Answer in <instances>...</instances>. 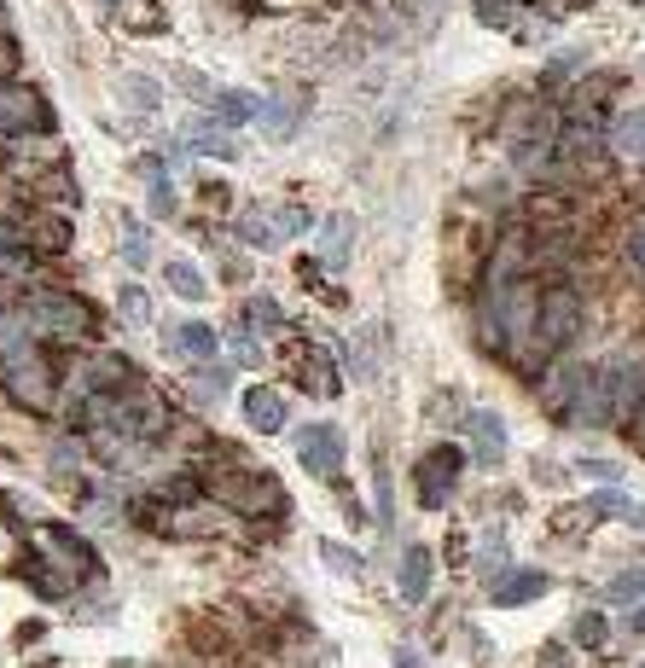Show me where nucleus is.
I'll return each instance as SVG.
<instances>
[{
	"instance_id": "1",
	"label": "nucleus",
	"mask_w": 645,
	"mask_h": 668,
	"mask_svg": "<svg viewBox=\"0 0 645 668\" xmlns=\"http://www.w3.org/2000/svg\"><path fill=\"white\" fill-rule=\"evenodd\" d=\"M535 320H540V286L529 273L488 286V297H483V343L488 349H524L535 338Z\"/></svg>"
},
{
	"instance_id": "2",
	"label": "nucleus",
	"mask_w": 645,
	"mask_h": 668,
	"mask_svg": "<svg viewBox=\"0 0 645 668\" xmlns=\"http://www.w3.org/2000/svg\"><path fill=\"white\" fill-rule=\"evenodd\" d=\"M210 488H216V500H227L234 511H245V518H274V511H286V488H279V477L245 466V459H234V466H216V471H210Z\"/></svg>"
},
{
	"instance_id": "3",
	"label": "nucleus",
	"mask_w": 645,
	"mask_h": 668,
	"mask_svg": "<svg viewBox=\"0 0 645 668\" xmlns=\"http://www.w3.org/2000/svg\"><path fill=\"white\" fill-rule=\"evenodd\" d=\"M611 140L605 128H576L564 122L558 128V146H553V175H570V181H599V175L611 169Z\"/></svg>"
},
{
	"instance_id": "4",
	"label": "nucleus",
	"mask_w": 645,
	"mask_h": 668,
	"mask_svg": "<svg viewBox=\"0 0 645 668\" xmlns=\"http://www.w3.org/2000/svg\"><path fill=\"white\" fill-rule=\"evenodd\" d=\"M459 471H466V448H459V442L425 448L419 459H413V488H419V506H425V511H443V506L454 500Z\"/></svg>"
},
{
	"instance_id": "5",
	"label": "nucleus",
	"mask_w": 645,
	"mask_h": 668,
	"mask_svg": "<svg viewBox=\"0 0 645 668\" xmlns=\"http://www.w3.org/2000/svg\"><path fill=\"white\" fill-rule=\"evenodd\" d=\"M23 320H30V331H41V338H88L93 331V308L82 297L70 291H41L30 308H23Z\"/></svg>"
},
{
	"instance_id": "6",
	"label": "nucleus",
	"mask_w": 645,
	"mask_h": 668,
	"mask_svg": "<svg viewBox=\"0 0 645 668\" xmlns=\"http://www.w3.org/2000/svg\"><path fill=\"white\" fill-rule=\"evenodd\" d=\"M0 383L30 407V413H47V407H59V378H53V367H47V355H36V349H23V355H12V361H0Z\"/></svg>"
},
{
	"instance_id": "7",
	"label": "nucleus",
	"mask_w": 645,
	"mask_h": 668,
	"mask_svg": "<svg viewBox=\"0 0 645 668\" xmlns=\"http://www.w3.org/2000/svg\"><path fill=\"white\" fill-rule=\"evenodd\" d=\"M582 331V297L570 286H547L540 291V320H535V338L547 349H564Z\"/></svg>"
},
{
	"instance_id": "8",
	"label": "nucleus",
	"mask_w": 645,
	"mask_h": 668,
	"mask_svg": "<svg viewBox=\"0 0 645 668\" xmlns=\"http://www.w3.org/2000/svg\"><path fill=\"white\" fill-rule=\"evenodd\" d=\"M297 459L308 477H344V430L338 425H302L297 430Z\"/></svg>"
},
{
	"instance_id": "9",
	"label": "nucleus",
	"mask_w": 645,
	"mask_h": 668,
	"mask_svg": "<svg viewBox=\"0 0 645 668\" xmlns=\"http://www.w3.org/2000/svg\"><path fill=\"white\" fill-rule=\"evenodd\" d=\"M47 558H59V570L70 576V581H82V576H99V552L76 535L70 524H47L41 529V541H36Z\"/></svg>"
},
{
	"instance_id": "10",
	"label": "nucleus",
	"mask_w": 645,
	"mask_h": 668,
	"mask_svg": "<svg viewBox=\"0 0 645 668\" xmlns=\"http://www.w3.org/2000/svg\"><path fill=\"white\" fill-rule=\"evenodd\" d=\"M41 122H53V106H47L36 88L0 82V134H30Z\"/></svg>"
},
{
	"instance_id": "11",
	"label": "nucleus",
	"mask_w": 645,
	"mask_h": 668,
	"mask_svg": "<svg viewBox=\"0 0 645 668\" xmlns=\"http://www.w3.org/2000/svg\"><path fill=\"white\" fill-rule=\"evenodd\" d=\"M291 378H297V390H308V396H338L344 390V378H338V367L326 361V349L320 343H302V349H291Z\"/></svg>"
},
{
	"instance_id": "12",
	"label": "nucleus",
	"mask_w": 645,
	"mask_h": 668,
	"mask_svg": "<svg viewBox=\"0 0 645 668\" xmlns=\"http://www.w3.org/2000/svg\"><path fill=\"white\" fill-rule=\"evenodd\" d=\"M639 407H645V361L611 367V425H628L634 430Z\"/></svg>"
},
{
	"instance_id": "13",
	"label": "nucleus",
	"mask_w": 645,
	"mask_h": 668,
	"mask_svg": "<svg viewBox=\"0 0 645 668\" xmlns=\"http://www.w3.org/2000/svg\"><path fill=\"white\" fill-rule=\"evenodd\" d=\"M587 367L582 361H564V367H553V378L540 383V401H547V413H558V419H576V401H582V390H587Z\"/></svg>"
},
{
	"instance_id": "14",
	"label": "nucleus",
	"mask_w": 645,
	"mask_h": 668,
	"mask_svg": "<svg viewBox=\"0 0 645 668\" xmlns=\"http://www.w3.org/2000/svg\"><path fill=\"white\" fill-rule=\"evenodd\" d=\"M466 442H472V459H477V466L495 471L500 459H506V425H500V413H488V407L466 413Z\"/></svg>"
},
{
	"instance_id": "15",
	"label": "nucleus",
	"mask_w": 645,
	"mask_h": 668,
	"mask_svg": "<svg viewBox=\"0 0 645 668\" xmlns=\"http://www.w3.org/2000/svg\"><path fill=\"white\" fill-rule=\"evenodd\" d=\"M611 93H616V82L611 76H587V82L564 99V122H576V128H599V117L611 111Z\"/></svg>"
},
{
	"instance_id": "16",
	"label": "nucleus",
	"mask_w": 645,
	"mask_h": 668,
	"mask_svg": "<svg viewBox=\"0 0 645 668\" xmlns=\"http://www.w3.org/2000/svg\"><path fill=\"white\" fill-rule=\"evenodd\" d=\"M245 425L262 430V436H279L291 425V401L279 390H268V383H250V390H245Z\"/></svg>"
},
{
	"instance_id": "17",
	"label": "nucleus",
	"mask_w": 645,
	"mask_h": 668,
	"mask_svg": "<svg viewBox=\"0 0 645 668\" xmlns=\"http://www.w3.org/2000/svg\"><path fill=\"white\" fill-rule=\"evenodd\" d=\"M540 594H547V570H500L495 576V587H488V599H495L500 610H512V605H535Z\"/></svg>"
},
{
	"instance_id": "18",
	"label": "nucleus",
	"mask_w": 645,
	"mask_h": 668,
	"mask_svg": "<svg viewBox=\"0 0 645 668\" xmlns=\"http://www.w3.org/2000/svg\"><path fill=\"white\" fill-rule=\"evenodd\" d=\"M180 146L187 151H204V158H221V163H239V140L227 134V128H216V117H198L180 128Z\"/></svg>"
},
{
	"instance_id": "19",
	"label": "nucleus",
	"mask_w": 645,
	"mask_h": 668,
	"mask_svg": "<svg viewBox=\"0 0 645 668\" xmlns=\"http://www.w3.org/2000/svg\"><path fill=\"white\" fill-rule=\"evenodd\" d=\"M349 256H355V221L349 216H326V227H320V268L344 273Z\"/></svg>"
},
{
	"instance_id": "20",
	"label": "nucleus",
	"mask_w": 645,
	"mask_h": 668,
	"mask_svg": "<svg viewBox=\"0 0 645 668\" xmlns=\"http://www.w3.org/2000/svg\"><path fill=\"white\" fill-rule=\"evenodd\" d=\"M18 576L30 581L41 599H64V594H70V576L59 570V564H47V552H41V547H36L30 558H23V564H18Z\"/></svg>"
},
{
	"instance_id": "21",
	"label": "nucleus",
	"mask_w": 645,
	"mask_h": 668,
	"mask_svg": "<svg viewBox=\"0 0 645 668\" xmlns=\"http://www.w3.org/2000/svg\"><path fill=\"white\" fill-rule=\"evenodd\" d=\"M430 576H436L430 547H407V552H401V599L419 605V599L430 594Z\"/></svg>"
},
{
	"instance_id": "22",
	"label": "nucleus",
	"mask_w": 645,
	"mask_h": 668,
	"mask_svg": "<svg viewBox=\"0 0 645 668\" xmlns=\"http://www.w3.org/2000/svg\"><path fill=\"white\" fill-rule=\"evenodd\" d=\"M106 12L122 23V30H140V36L163 30V7H158V0H106Z\"/></svg>"
},
{
	"instance_id": "23",
	"label": "nucleus",
	"mask_w": 645,
	"mask_h": 668,
	"mask_svg": "<svg viewBox=\"0 0 645 668\" xmlns=\"http://www.w3.org/2000/svg\"><path fill=\"white\" fill-rule=\"evenodd\" d=\"M169 343H175V355H187L192 367L216 361V331L204 326V320H187V326H175V331H169Z\"/></svg>"
},
{
	"instance_id": "24",
	"label": "nucleus",
	"mask_w": 645,
	"mask_h": 668,
	"mask_svg": "<svg viewBox=\"0 0 645 668\" xmlns=\"http://www.w3.org/2000/svg\"><path fill=\"white\" fill-rule=\"evenodd\" d=\"M297 111H302V99H297V93H274V99H262V111H256V117H262V128H268L274 140H291V134H297V122H302Z\"/></svg>"
},
{
	"instance_id": "25",
	"label": "nucleus",
	"mask_w": 645,
	"mask_h": 668,
	"mask_svg": "<svg viewBox=\"0 0 645 668\" xmlns=\"http://www.w3.org/2000/svg\"><path fill=\"white\" fill-rule=\"evenodd\" d=\"M605 140H611V151H616V158H645V106L616 117Z\"/></svg>"
},
{
	"instance_id": "26",
	"label": "nucleus",
	"mask_w": 645,
	"mask_h": 668,
	"mask_svg": "<svg viewBox=\"0 0 645 668\" xmlns=\"http://www.w3.org/2000/svg\"><path fill=\"white\" fill-rule=\"evenodd\" d=\"M587 506H593V518H628L645 529V506H634L623 488H599V495H587Z\"/></svg>"
},
{
	"instance_id": "27",
	"label": "nucleus",
	"mask_w": 645,
	"mask_h": 668,
	"mask_svg": "<svg viewBox=\"0 0 645 668\" xmlns=\"http://www.w3.org/2000/svg\"><path fill=\"white\" fill-rule=\"evenodd\" d=\"M187 390H192L198 401H221L227 390H234V372H227V367H192V372H187Z\"/></svg>"
},
{
	"instance_id": "28",
	"label": "nucleus",
	"mask_w": 645,
	"mask_h": 668,
	"mask_svg": "<svg viewBox=\"0 0 645 668\" xmlns=\"http://www.w3.org/2000/svg\"><path fill=\"white\" fill-rule=\"evenodd\" d=\"M268 233H274V245L308 233V210H302V203H279V210H268Z\"/></svg>"
},
{
	"instance_id": "29",
	"label": "nucleus",
	"mask_w": 645,
	"mask_h": 668,
	"mask_svg": "<svg viewBox=\"0 0 645 668\" xmlns=\"http://www.w3.org/2000/svg\"><path fill=\"white\" fill-rule=\"evenodd\" d=\"M216 122H227V128H239V122H250L256 111H262V106H256V99L250 93H216Z\"/></svg>"
},
{
	"instance_id": "30",
	"label": "nucleus",
	"mask_w": 645,
	"mask_h": 668,
	"mask_svg": "<svg viewBox=\"0 0 645 668\" xmlns=\"http://www.w3.org/2000/svg\"><path fill=\"white\" fill-rule=\"evenodd\" d=\"M169 291L187 297V302H204V273L192 262H169Z\"/></svg>"
},
{
	"instance_id": "31",
	"label": "nucleus",
	"mask_w": 645,
	"mask_h": 668,
	"mask_svg": "<svg viewBox=\"0 0 645 668\" xmlns=\"http://www.w3.org/2000/svg\"><path fill=\"white\" fill-rule=\"evenodd\" d=\"M227 343H234V361H239V367H256V361H262V343H256V331H250V320H239V326H227Z\"/></svg>"
},
{
	"instance_id": "32",
	"label": "nucleus",
	"mask_w": 645,
	"mask_h": 668,
	"mask_svg": "<svg viewBox=\"0 0 645 668\" xmlns=\"http://www.w3.org/2000/svg\"><path fill=\"white\" fill-rule=\"evenodd\" d=\"M320 564H326V570H338V576H360V570H367V564H360V552H349V547H338V541H320Z\"/></svg>"
},
{
	"instance_id": "33",
	"label": "nucleus",
	"mask_w": 645,
	"mask_h": 668,
	"mask_svg": "<svg viewBox=\"0 0 645 668\" xmlns=\"http://www.w3.org/2000/svg\"><path fill=\"white\" fill-rule=\"evenodd\" d=\"M122 93H128V106H140L146 117L158 111V99H163V93H158V82H151V76H122Z\"/></svg>"
},
{
	"instance_id": "34",
	"label": "nucleus",
	"mask_w": 645,
	"mask_h": 668,
	"mask_svg": "<svg viewBox=\"0 0 645 668\" xmlns=\"http://www.w3.org/2000/svg\"><path fill=\"white\" fill-rule=\"evenodd\" d=\"M524 12V0H477V18L488 30H512V18Z\"/></svg>"
},
{
	"instance_id": "35",
	"label": "nucleus",
	"mask_w": 645,
	"mask_h": 668,
	"mask_svg": "<svg viewBox=\"0 0 645 668\" xmlns=\"http://www.w3.org/2000/svg\"><path fill=\"white\" fill-rule=\"evenodd\" d=\"M605 634H611V622H605L599 610H582V616H576V646L599 651V646H605Z\"/></svg>"
},
{
	"instance_id": "36",
	"label": "nucleus",
	"mask_w": 645,
	"mask_h": 668,
	"mask_svg": "<svg viewBox=\"0 0 645 668\" xmlns=\"http://www.w3.org/2000/svg\"><path fill=\"white\" fill-rule=\"evenodd\" d=\"M605 599H611V605H639V599H645V570L616 576V581L605 587Z\"/></svg>"
},
{
	"instance_id": "37",
	"label": "nucleus",
	"mask_w": 645,
	"mask_h": 668,
	"mask_svg": "<svg viewBox=\"0 0 645 668\" xmlns=\"http://www.w3.org/2000/svg\"><path fill=\"white\" fill-rule=\"evenodd\" d=\"M245 320H250L256 331H279V326H286V315H279V302H274V297H250Z\"/></svg>"
},
{
	"instance_id": "38",
	"label": "nucleus",
	"mask_w": 645,
	"mask_h": 668,
	"mask_svg": "<svg viewBox=\"0 0 645 668\" xmlns=\"http://www.w3.org/2000/svg\"><path fill=\"white\" fill-rule=\"evenodd\" d=\"M117 302H122V320H128V326H151V297H146L140 286H122Z\"/></svg>"
},
{
	"instance_id": "39",
	"label": "nucleus",
	"mask_w": 645,
	"mask_h": 668,
	"mask_svg": "<svg viewBox=\"0 0 645 668\" xmlns=\"http://www.w3.org/2000/svg\"><path fill=\"white\" fill-rule=\"evenodd\" d=\"M122 262H128V268H146V262H151V239L140 233L135 221L122 227Z\"/></svg>"
},
{
	"instance_id": "40",
	"label": "nucleus",
	"mask_w": 645,
	"mask_h": 668,
	"mask_svg": "<svg viewBox=\"0 0 645 668\" xmlns=\"http://www.w3.org/2000/svg\"><path fill=\"white\" fill-rule=\"evenodd\" d=\"M175 88L192 93V99H210V106H216V93H221V88H210V76H204V70H187V64L175 70Z\"/></svg>"
},
{
	"instance_id": "41",
	"label": "nucleus",
	"mask_w": 645,
	"mask_h": 668,
	"mask_svg": "<svg viewBox=\"0 0 645 668\" xmlns=\"http://www.w3.org/2000/svg\"><path fill=\"white\" fill-rule=\"evenodd\" d=\"M576 64H582V53H564V59H553V64H547V76H540V88H547V93H553V88H564V82L576 76Z\"/></svg>"
},
{
	"instance_id": "42",
	"label": "nucleus",
	"mask_w": 645,
	"mask_h": 668,
	"mask_svg": "<svg viewBox=\"0 0 645 668\" xmlns=\"http://www.w3.org/2000/svg\"><path fill=\"white\" fill-rule=\"evenodd\" d=\"M500 558H506V541H500V535H488L483 552H477V570L483 576H500Z\"/></svg>"
},
{
	"instance_id": "43",
	"label": "nucleus",
	"mask_w": 645,
	"mask_h": 668,
	"mask_svg": "<svg viewBox=\"0 0 645 668\" xmlns=\"http://www.w3.org/2000/svg\"><path fill=\"white\" fill-rule=\"evenodd\" d=\"M587 524H593V506H587V500H582V506H564L558 518H553V529H564V535H570V529H587Z\"/></svg>"
},
{
	"instance_id": "44",
	"label": "nucleus",
	"mask_w": 645,
	"mask_h": 668,
	"mask_svg": "<svg viewBox=\"0 0 645 668\" xmlns=\"http://www.w3.org/2000/svg\"><path fill=\"white\" fill-rule=\"evenodd\" d=\"M582 477H593V482H623V466H616V459H582Z\"/></svg>"
},
{
	"instance_id": "45",
	"label": "nucleus",
	"mask_w": 645,
	"mask_h": 668,
	"mask_svg": "<svg viewBox=\"0 0 645 668\" xmlns=\"http://www.w3.org/2000/svg\"><path fill=\"white\" fill-rule=\"evenodd\" d=\"M151 187V216H175V192H169V181L158 175V181H146Z\"/></svg>"
},
{
	"instance_id": "46",
	"label": "nucleus",
	"mask_w": 645,
	"mask_h": 668,
	"mask_svg": "<svg viewBox=\"0 0 645 668\" xmlns=\"http://www.w3.org/2000/svg\"><path fill=\"white\" fill-rule=\"evenodd\" d=\"M373 500H378V524L390 529V477L384 471H373Z\"/></svg>"
},
{
	"instance_id": "47",
	"label": "nucleus",
	"mask_w": 645,
	"mask_h": 668,
	"mask_svg": "<svg viewBox=\"0 0 645 668\" xmlns=\"http://www.w3.org/2000/svg\"><path fill=\"white\" fill-rule=\"evenodd\" d=\"M76 459H82V453H76V442H59V448H53V471L70 477V471H76Z\"/></svg>"
},
{
	"instance_id": "48",
	"label": "nucleus",
	"mask_w": 645,
	"mask_h": 668,
	"mask_svg": "<svg viewBox=\"0 0 645 668\" xmlns=\"http://www.w3.org/2000/svg\"><path fill=\"white\" fill-rule=\"evenodd\" d=\"M628 256H634V268L645 273V216L634 221V233H628Z\"/></svg>"
},
{
	"instance_id": "49",
	"label": "nucleus",
	"mask_w": 645,
	"mask_h": 668,
	"mask_svg": "<svg viewBox=\"0 0 645 668\" xmlns=\"http://www.w3.org/2000/svg\"><path fill=\"white\" fill-rule=\"evenodd\" d=\"M390 662H396V668H425V657L413 651V646H396V651H390Z\"/></svg>"
},
{
	"instance_id": "50",
	"label": "nucleus",
	"mask_w": 645,
	"mask_h": 668,
	"mask_svg": "<svg viewBox=\"0 0 645 668\" xmlns=\"http://www.w3.org/2000/svg\"><path fill=\"white\" fill-rule=\"evenodd\" d=\"M540 668H570V651H564V646H547V651H540Z\"/></svg>"
},
{
	"instance_id": "51",
	"label": "nucleus",
	"mask_w": 645,
	"mask_h": 668,
	"mask_svg": "<svg viewBox=\"0 0 645 668\" xmlns=\"http://www.w3.org/2000/svg\"><path fill=\"white\" fill-rule=\"evenodd\" d=\"M12 64H18V53H12V41L0 36V82H7V76H12Z\"/></svg>"
},
{
	"instance_id": "52",
	"label": "nucleus",
	"mask_w": 645,
	"mask_h": 668,
	"mask_svg": "<svg viewBox=\"0 0 645 668\" xmlns=\"http://www.w3.org/2000/svg\"><path fill=\"white\" fill-rule=\"evenodd\" d=\"M198 198H204V203H227V187H216V181H204V187H198Z\"/></svg>"
},
{
	"instance_id": "53",
	"label": "nucleus",
	"mask_w": 645,
	"mask_h": 668,
	"mask_svg": "<svg viewBox=\"0 0 645 668\" xmlns=\"http://www.w3.org/2000/svg\"><path fill=\"white\" fill-rule=\"evenodd\" d=\"M628 634H645V605H634V616H628Z\"/></svg>"
},
{
	"instance_id": "54",
	"label": "nucleus",
	"mask_w": 645,
	"mask_h": 668,
	"mask_svg": "<svg viewBox=\"0 0 645 668\" xmlns=\"http://www.w3.org/2000/svg\"><path fill=\"white\" fill-rule=\"evenodd\" d=\"M634 430H639V436H645V407H639V419H634Z\"/></svg>"
}]
</instances>
